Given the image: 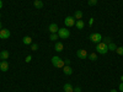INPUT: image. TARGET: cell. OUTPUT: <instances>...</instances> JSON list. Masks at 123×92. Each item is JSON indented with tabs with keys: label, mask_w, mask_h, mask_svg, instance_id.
<instances>
[{
	"label": "cell",
	"mask_w": 123,
	"mask_h": 92,
	"mask_svg": "<svg viewBox=\"0 0 123 92\" xmlns=\"http://www.w3.org/2000/svg\"><path fill=\"white\" fill-rule=\"evenodd\" d=\"M64 64H65V65H70V60H69V59H65V60H64Z\"/></svg>",
	"instance_id": "83f0119b"
},
{
	"label": "cell",
	"mask_w": 123,
	"mask_h": 92,
	"mask_svg": "<svg viewBox=\"0 0 123 92\" xmlns=\"http://www.w3.org/2000/svg\"><path fill=\"white\" fill-rule=\"evenodd\" d=\"M10 34H11V32H10V29H7V28H3L0 31V38L1 39H7L10 37Z\"/></svg>",
	"instance_id": "8992f818"
},
{
	"label": "cell",
	"mask_w": 123,
	"mask_h": 92,
	"mask_svg": "<svg viewBox=\"0 0 123 92\" xmlns=\"http://www.w3.org/2000/svg\"><path fill=\"white\" fill-rule=\"evenodd\" d=\"M75 26H76V28H78V29H83V28H84V26H85V23H84L83 20H76Z\"/></svg>",
	"instance_id": "4fadbf2b"
},
{
	"label": "cell",
	"mask_w": 123,
	"mask_h": 92,
	"mask_svg": "<svg viewBox=\"0 0 123 92\" xmlns=\"http://www.w3.org/2000/svg\"><path fill=\"white\" fill-rule=\"evenodd\" d=\"M58 38H59L58 33H50V36H49V39L50 40H57Z\"/></svg>",
	"instance_id": "ffe728a7"
},
{
	"label": "cell",
	"mask_w": 123,
	"mask_h": 92,
	"mask_svg": "<svg viewBox=\"0 0 123 92\" xmlns=\"http://www.w3.org/2000/svg\"><path fill=\"white\" fill-rule=\"evenodd\" d=\"M31 60H32V55H27V57H26V59H25L26 63H30Z\"/></svg>",
	"instance_id": "d4e9b609"
},
{
	"label": "cell",
	"mask_w": 123,
	"mask_h": 92,
	"mask_svg": "<svg viewBox=\"0 0 123 92\" xmlns=\"http://www.w3.org/2000/svg\"><path fill=\"white\" fill-rule=\"evenodd\" d=\"M58 36H59V38H62V39H67V38L70 37V31H69L68 28H59Z\"/></svg>",
	"instance_id": "7a4b0ae2"
},
{
	"label": "cell",
	"mask_w": 123,
	"mask_h": 92,
	"mask_svg": "<svg viewBox=\"0 0 123 92\" xmlns=\"http://www.w3.org/2000/svg\"><path fill=\"white\" fill-rule=\"evenodd\" d=\"M121 81H123V75H122V76H121Z\"/></svg>",
	"instance_id": "d6a6232c"
},
{
	"label": "cell",
	"mask_w": 123,
	"mask_h": 92,
	"mask_svg": "<svg viewBox=\"0 0 123 92\" xmlns=\"http://www.w3.org/2000/svg\"><path fill=\"white\" fill-rule=\"evenodd\" d=\"M116 52H117L118 55H123V47H117Z\"/></svg>",
	"instance_id": "7402d4cb"
},
{
	"label": "cell",
	"mask_w": 123,
	"mask_h": 92,
	"mask_svg": "<svg viewBox=\"0 0 123 92\" xmlns=\"http://www.w3.org/2000/svg\"><path fill=\"white\" fill-rule=\"evenodd\" d=\"M87 4H89L90 6H95V5H97V0H89Z\"/></svg>",
	"instance_id": "603a6c76"
},
{
	"label": "cell",
	"mask_w": 123,
	"mask_h": 92,
	"mask_svg": "<svg viewBox=\"0 0 123 92\" xmlns=\"http://www.w3.org/2000/svg\"><path fill=\"white\" fill-rule=\"evenodd\" d=\"M31 49H32V50H37L38 49V44H36V43L31 44Z\"/></svg>",
	"instance_id": "cb8c5ba5"
},
{
	"label": "cell",
	"mask_w": 123,
	"mask_h": 92,
	"mask_svg": "<svg viewBox=\"0 0 123 92\" xmlns=\"http://www.w3.org/2000/svg\"><path fill=\"white\" fill-rule=\"evenodd\" d=\"M63 90H64V92H74V87L71 86L70 84H65L63 86Z\"/></svg>",
	"instance_id": "7c38bea8"
},
{
	"label": "cell",
	"mask_w": 123,
	"mask_h": 92,
	"mask_svg": "<svg viewBox=\"0 0 123 92\" xmlns=\"http://www.w3.org/2000/svg\"><path fill=\"white\" fill-rule=\"evenodd\" d=\"M102 42L106 43V44H110V43L112 42V39H111L110 37H104V38H102Z\"/></svg>",
	"instance_id": "44dd1931"
},
{
	"label": "cell",
	"mask_w": 123,
	"mask_h": 92,
	"mask_svg": "<svg viewBox=\"0 0 123 92\" xmlns=\"http://www.w3.org/2000/svg\"><path fill=\"white\" fill-rule=\"evenodd\" d=\"M0 59H1V58H0Z\"/></svg>",
	"instance_id": "e575fe53"
},
{
	"label": "cell",
	"mask_w": 123,
	"mask_h": 92,
	"mask_svg": "<svg viewBox=\"0 0 123 92\" xmlns=\"http://www.w3.org/2000/svg\"><path fill=\"white\" fill-rule=\"evenodd\" d=\"M118 90H119L121 92H123V81H121V84H119V86H118Z\"/></svg>",
	"instance_id": "484cf974"
},
{
	"label": "cell",
	"mask_w": 123,
	"mask_h": 92,
	"mask_svg": "<svg viewBox=\"0 0 123 92\" xmlns=\"http://www.w3.org/2000/svg\"><path fill=\"white\" fill-rule=\"evenodd\" d=\"M75 17L74 16H68V17H65V20H64V23H65V26L67 27H71V26H75Z\"/></svg>",
	"instance_id": "5b68a950"
},
{
	"label": "cell",
	"mask_w": 123,
	"mask_h": 92,
	"mask_svg": "<svg viewBox=\"0 0 123 92\" xmlns=\"http://www.w3.org/2000/svg\"><path fill=\"white\" fill-rule=\"evenodd\" d=\"M33 5H35L36 9H42L43 7V1H42V0H35Z\"/></svg>",
	"instance_id": "9a60e30c"
},
{
	"label": "cell",
	"mask_w": 123,
	"mask_h": 92,
	"mask_svg": "<svg viewBox=\"0 0 123 92\" xmlns=\"http://www.w3.org/2000/svg\"><path fill=\"white\" fill-rule=\"evenodd\" d=\"M54 49H55V52H62V50L64 49V46L60 42H57L55 46H54Z\"/></svg>",
	"instance_id": "5bb4252c"
},
{
	"label": "cell",
	"mask_w": 123,
	"mask_h": 92,
	"mask_svg": "<svg viewBox=\"0 0 123 92\" xmlns=\"http://www.w3.org/2000/svg\"><path fill=\"white\" fill-rule=\"evenodd\" d=\"M94 21H95V20H94V18L91 17V18L89 20V25H90V26H92V25H94Z\"/></svg>",
	"instance_id": "4316f807"
},
{
	"label": "cell",
	"mask_w": 123,
	"mask_h": 92,
	"mask_svg": "<svg viewBox=\"0 0 123 92\" xmlns=\"http://www.w3.org/2000/svg\"><path fill=\"white\" fill-rule=\"evenodd\" d=\"M1 29H3V23L0 22V31H1Z\"/></svg>",
	"instance_id": "4dcf8cb0"
},
{
	"label": "cell",
	"mask_w": 123,
	"mask_h": 92,
	"mask_svg": "<svg viewBox=\"0 0 123 92\" xmlns=\"http://www.w3.org/2000/svg\"><path fill=\"white\" fill-rule=\"evenodd\" d=\"M0 17H1V14H0Z\"/></svg>",
	"instance_id": "836d02e7"
},
{
	"label": "cell",
	"mask_w": 123,
	"mask_h": 92,
	"mask_svg": "<svg viewBox=\"0 0 123 92\" xmlns=\"http://www.w3.org/2000/svg\"><path fill=\"white\" fill-rule=\"evenodd\" d=\"M52 64H53V66H55V68H63L65 64H64V60H62L59 57H53L52 58Z\"/></svg>",
	"instance_id": "3957f363"
},
{
	"label": "cell",
	"mask_w": 123,
	"mask_h": 92,
	"mask_svg": "<svg viewBox=\"0 0 123 92\" xmlns=\"http://www.w3.org/2000/svg\"><path fill=\"white\" fill-rule=\"evenodd\" d=\"M9 52H7V50H1V53H0V58H1L3 60H6L7 58H9Z\"/></svg>",
	"instance_id": "2e32d148"
},
{
	"label": "cell",
	"mask_w": 123,
	"mask_h": 92,
	"mask_svg": "<svg viewBox=\"0 0 123 92\" xmlns=\"http://www.w3.org/2000/svg\"><path fill=\"white\" fill-rule=\"evenodd\" d=\"M76 55H78L79 59H86L89 54H87V52H86L85 49H79L78 52H76Z\"/></svg>",
	"instance_id": "52a82bcc"
},
{
	"label": "cell",
	"mask_w": 123,
	"mask_h": 92,
	"mask_svg": "<svg viewBox=\"0 0 123 92\" xmlns=\"http://www.w3.org/2000/svg\"><path fill=\"white\" fill-rule=\"evenodd\" d=\"M107 47H108V50H111V52H116V49H117V46L113 42H111L110 44H107Z\"/></svg>",
	"instance_id": "ac0fdd59"
},
{
	"label": "cell",
	"mask_w": 123,
	"mask_h": 92,
	"mask_svg": "<svg viewBox=\"0 0 123 92\" xmlns=\"http://www.w3.org/2000/svg\"><path fill=\"white\" fill-rule=\"evenodd\" d=\"M87 58H89L90 60H92V61H95V60H97V54H96V53H91V54L87 55Z\"/></svg>",
	"instance_id": "d6986e66"
},
{
	"label": "cell",
	"mask_w": 123,
	"mask_h": 92,
	"mask_svg": "<svg viewBox=\"0 0 123 92\" xmlns=\"http://www.w3.org/2000/svg\"><path fill=\"white\" fill-rule=\"evenodd\" d=\"M90 40H91V42H94V43H100V42H102V38H104V37H102L101 36V33H92V34H90Z\"/></svg>",
	"instance_id": "277c9868"
},
{
	"label": "cell",
	"mask_w": 123,
	"mask_h": 92,
	"mask_svg": "<svg viewBox=\"0 0 123 92\" xmlns=\"http://www.w3.org/2000/svg\"><path fill=\"white\" fill-rule=\"evenodd\" d=\"M111 92H118L117 90H111Z\"/></svg>",
	"instance_id": "1f68e13d"
},
{
	"label": "cell",
	"mask_w": 123,
	"mask_h": 92,
	"mask_svg": "<svg viewBox=\"0 0 123 92\" xmlns=\"http://www.w3.org/2000/svg\"><path fill=\"white\" fill-rule=\"evenodd\" d=\"M48 29H49V32H50V33H58L59 27H58L57 23H50L49 27H48Z\"/></svg>",
	"instance_id": "ba28073f"
},
{
	"label": "cell",
	"mask_w": 123,
	"mask_h": 92,
	"mask_svg": "<svg viewBox=\"0 0 123 92\" xmlns=\"http://www.w3.org/2000/svg\"><path fill=\"white\" fill-rule=\"evenodd\" d=\"M74 17H75V20H81L83 18V11H81V10H76Z\"/></svg>",
	"instance_id": "e0dca14e"
},
{
	"label": "cell",
	"mask_w": 123,
	"mask_h": 92,
	"mask_svg": "<svg viewBox=\"0 0 123 92\" xmlns=\"http://www.w3.org/2000/svg\"><path fill=\"white\" fill-rule=\"evenodd\" d=\"M0 70L3 71V73H5V71L9 70V63L6 60H3V61H0Z\"/></svg>",
	"instance_id": "9c48e42d"
},
{
	"label": "cell",
	"mask_w": 123,
	"mask_h": 92,
	"mask_svg": "<svg viewBox=\"0 0 123 92\" xmlns=\"http://www.w3.org/2000/svg\"><path fill=\"white\" fill-rule=\"evenodd\" d=\"M63 71H64L65 75L70 76L71 74H73V68H71L70 65H64V66H63Z\"/></svg>",
	"instance_id": "30bf717a"
},
{
	"label": "cell",
	"mask_w": 123,
	"mask_h": 92,
	"mask_svg": "<svg viewBox=\"0 0 123 92\" xmlns=\"http://www.w3.org/2000/svg\"><path fill=\"white\" fill-rule=\"evenodd\" d=\"M3 7V0H0V9Z\"/></svg>",
	"instance_id": "f546056e"
},
{
	"label": "cell",
	"mask_w": 123,
	"mask_h": 92,
	"mask_svg": "<svg viewBox=\"0 0 123 92\" xmlns=\"http://www.w3.org/2000/svg\"><path fill=\"white\" fill-rule=\"evenodd\" d=\"M96 52H97L98 54L105 55V54L108 52V47H107V44H106V43H104V42L97 43V44H96Z\"/></svg>",
	"instance_id": "6da1fadb"
},
{
	"label": "cell",
	"mask_w": 123,
	"mask_h": 92,
	"mask_svg": "<svg viewBox=\"0 0 123 92\" xmlns=\"http://www.w3.org/2000/svg\"><path fill=\"white\" fill-rule=\"evenodd\" d=\"M74 92H81V88L80 87H74Z\"/></svg>",
	"instance_id": "f1b7e54d"
},
{
	"label": "cell",
	"mask_w": 123,
	"mask_h": 92,
	"mask_svg": "<svg viewBox=\"0 0 123 92\" xmlns=\"http://www.w3.org/2000/svg\"><path fill=\"white\" fill-rule=\"evenodd\" d=\"M22 43H24V44H26V46L32 44V38H31L30 36H25V37L22 38Z\"/></svg>",
	"instance_id": "8fae6325"
}]
</instances>
